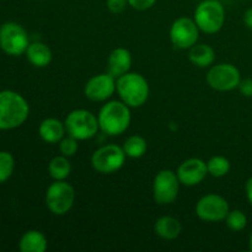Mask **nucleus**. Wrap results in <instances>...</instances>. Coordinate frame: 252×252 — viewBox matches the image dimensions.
Segmentation results:
<instances>
[{
  "mask_svg": "<svg viewBox=\"0 0 252 252\" xmlns=\"http://www.w3.org/2000/svg\"><path fill=\"white\" fill-rule=\"evenodd\" d=\"M217 58L216 51L212 46L197 42L189 49V59L193 65L198 68H211Z\"/></svg>",
  "mask_w": 252,
  "mask_h": 252,
  "instance_id": "6ab92c4d",
  "label": "nucleus"
},
{
  "mask_svg": "<svg viewBox=\"0 0 252 252\" xmlns=\"http://www.w3.org/2000/svg\"><path fill=\"white\" fill-rule=\"evenodd\" d=\"M180 184L186 187H194L202 184L207 176V161L199 158H189L179 165L176 170Z\"/></svg>",
  "mask_w": 252,
  "mask_h": 252,
  "instance_id": "4468645a",
  "label": "nucleus"
},
{
  "mask_svg": "<svg viewBox=\"0 0 252 252\" xmlns=\"http://www.w3.org/2000/svg\"><path fill=\"white\" fill-rule=\"evenodd\" d=\"M76 193L74 187L64 181H53L46 189L44 202L54 216H65L75 203Z\"/></svg>",
  "mask_w": 252,
  "mask_h": 252,
  "instance_id": "423d86ee",
  "label": "nucleus"
},
{
  "mask_svg": "<svg viewBox=\"0 0 252 252\" xmlns=\"http://www.w3.org/2000/svg\"><path fill=\"white\" fill-rule=\"evenodd\" d=\"M180 180L176 171L170 169L160 170L153 180V198L160 206L174 203L179 197Z\"/></svg>",
  "mask_w": 252,
  "mask_h": 252,
  "instance_id": "1a4fd4ad",
  "label": "nucleus"
},
{
  "mask_svg": "<svg viewBox=\"0 0 252 252\" xmlns=\"http://www.w3.org/2000/svg\"><path fill=\"white\" fill-rule=\"evenodd\" d=\"M207 84L213 90L228 93L238 89L241 81L240 70L231 63H219L212 65L206 75Z\"/></svg>",
  "mask_w": 252,
  "mask_h": 252,
  "instance_id": "9d476101",
  "label": "nucleus"
},
{
  "mask_svg": "<svg viewBox=\"0 0 252 252\" xmlns=\"http://www.w3.org/2000/svg\"><path fill=\"white\" fill-rule=\"evenodd\" d=\"M71 164L69 158L64 155H57L52 158L48 164V174L53 181H64L70 176Z\"/></svg>",
  "mask_w": 252,
  "mask_h": 252,
  "instance_id": "412c9836",
  "label": "nucleus"
},
{
  "mask_svg": "<svg viewBox=\"0 0 252 252\" xmlns=\"http://www.w3.org/2000/svg\"><path fill=\"white\" fill-rule=\"evenodd\" d=\"M65 134V125L58 118H44L38 126L39 138L48 144H57Z\"/></svg>",
  "mask_w": 252,
  "mask_h": 252,
  "instance_id": "dca6fc26",
  "label": "nucleus"
},
{
  "mask_svg": "<svg viewBox=\"0 0 252 252\" xmlns=\"http://www.w3.org/2000/svg\"><path fill=\"white\" fill-rule=\"evenodd\" d=\"M230 161H229L228 158L223 157V155H214L207 161L208 175H211L212 177H216V179L226 176L230 172Z\"/></svg>",
  "mask_w": 252,
  "mask_h": 252,
  "instance_id": "5701e85b",
  "label": "nucleus"
},
{
  "mask_svg": "<svg viewBox=\"0 0 252 252\" xmlns=\"http://www.w3.org/2000/svg\"><path fill=\"white\" fill-rule=\"evenodd\" d=\"M30 116V105L21 94L14 90L0 91V130L21 127Z\"/></svg>",
  "mask_w": 252,
  "mask_h": 252,
  "instance_id": "f257e3e1",
  "label": "nucleus"
},
{
  "mask_svg": "<svg viewBox=\"0 0 252 252\" xmlns=\"http://www.w3.org/2000/svg\"><path fill=\"white\" fill-rule=\"evenodd\" d=\"M116 81L108 71L91 76L84 86V95L94 102H106L115 95Z\"/></svg>",
  "mask_w": 252,
  "mask_h": 252,
  "instance_id": "ddd939ff",
  "label": "nucleus"
},
{
  "mask_svg": "<svg viewBox=\"0 0 252 252\" xmlns=\"http://www.w3.org/2000/svg\"><path fill=\"white\" fill-rule=\"evenodd\" d=\"M127 158L130 159H140L145 155L148 150V143L144 137L139 134H134L128 137L122 145Z\"/></svg>",
  "mask_w": 252,
  "mask_h": 252,
  "instance_id": "4be33fe9",
  "label": "nucleus"
},
{
  "mask_svg": "<svg viewBox=\"0 0 252 252\" xmlns=\"http://www.w3.org/2000/svg\"><path fill=\"white\" fill-rule=\"evenodd\" d=\"M225 7L219 0H202L193 14L199 31L207 34L218 33L225 25Z\"/></svg>",
  "mask_w": 252,
  "mask_h": 252,
  "instance_id": "20e7f679",
  "label": "nucleus"
},
{
  "mask_svg": "<svg viewBox=\"0 0 252 252\" xmlns=\"http://www.w3.org/2000/svg\"><path fill=\"white\" fill-rule=\"evenodd\" d=\"M26 58L36 68H46L53 59L51 48L43 42H32L29 44L26 52Z\"/></svg>",
  "mask_w": 252,
  "mask_h": 252,
  "instance_id": "a211bd4d",
  "label": "nucleus"
},
{
  "mask_svg": "<svg viewBox=\"0 0 252 252\" xmlns=\"http://www.w3.org/2000/svg\"><path fill=\"white\" fill-rule=\"evenodd\" d=\"M244 24L252 30V7H249L245 12H244Z\"/></svg>",
  "mask_w": 252,
  "mask_h": 252,
  "instance_id": "7c9ffc66",
  "label": "nucleus"
},
{
  "mask_svg": "<svg viewBox=\"0 0 252 252\" xmlns=\"http://www.w3.org/2000/svg\"><path fill=\"white\" fill-rule=\"evenodd\" d=\"M106 6L108 11L112 14H121L129 5H128V0H106Z\"/></svg>",
  "mask_w": 252,
  "mask_h": 252,
  "instance_id": "bb28decb",
  "label": "nucleus"
},
{
  "mask_svg": "<svg viewBox=\"0 0 252 252\" xmlns=\"http://www.w3.org/2000/svg\"><path fill=\"white\" fill-rule=\"evenodd\" d=\"M199 29L191 17L181 16L170 27V41L179 49H189L198 42Z\"/></svg>",
  "mask_w": 252,
  "mask_h": 252,
  "instance_id": "f8f14e48",
  "label": "nucleus"
},
{
  "mask_svg": "<svg viewBox=\"0 0 252 252\" xmlns=\"http://www.w3.org/2000/svg\"><path fill=\"white\" fill-rule=\"evenodd\" d=\"M64 125L66 134L71 135L79 142L93 139L100 130L97 116L84 108H76L69 112L64 120Z\"/></svg>",
  "mask_w": 252,
  "mask_h": 252,
  "instance_id": "39448f33",
  "label": "nucleus"
},
{
  "mask_svg": "<svg viewBox=\"0 0 252 252\" xmlns=\"http://www.w3.org/2000/svg\"><path fill=\"white\" fill-rule=\"evenodd\" d=\"M126 159L127 155L122 147L117 144H106L93 153L91 166L98 174H115L125 166Z\"/></svg>",
  "mask_w": 252,
  "mask_h": 252,
  "instance_id": "0eeeda50",
  "label": "nucleus"
},
{
  "mask_svg": "<svg viewBox=\"0 0 252 252\" xmlns=\"http://www.w3.org/2000/svg\"><path fill=\"white\" fill-rule=\"evenodd\" d=\"M238 89L243 96H245V97H252V79H241Z\"/></svg>",
  "mask_w": 252,
  "mask_h": 252,
  "instance_id": "c85d7f7f",
  "label": "nucleus"
},
{
  "mask_svg": "<svg viewBox=\"0 0 252 252\" xmlns=\"http://www.w3.org/2000/svg\"><path fill=\"white\" fill-rule=\"evenodd\" d=\"M245 194H246V198H248L249 203L251 204L252 207V176H250L248 179L245 184Z\"/></svg>",
  "mask_w": 252,
  "mask_h": 252,
  "instance_id": "c756f323",
  "label": "nucleus"
},
{
  "mask_svg": "<svg viewBox=\"0 0 252 252\" xmlns=\"http://www.w3.org/2000/svg\"><path fill=\"white\" fill-rule=\"evenodd\" d=\"M58 145L61 154L66 158L74 157L79 150V140L69 134L64 135L61 142L58 143Z\"/></svg>",
  "mask_w": 252,
  "mask_h": 252,
  "instance_id": "a878e982",
  "label": "nucleus"
},
{
  "mask_svg": "<svg viewBox=\"0 0 252 252\" xmlns=\"http://www.w3.org/2000/svg\"><path fill=\"white\" fill-rule=\"evenodd\" d=\"M15 170L14 155L10 152H0V184L6 182L12 176Z\"/></svg>",
  "mask_w": 252,
  "mask_h": 252,
  "instance_id": "b1692460",
  "label": "nucleus"
},
{
  "mask_svg": "<svg viewBox=\"0 0 252 252\" xmlns=\"http://www.w3.org/2000/svg\"><path fill=\"white\" fill-rule=\"evenodd\" d=\"M132 63V53L125 47H117L108 56L107 71L117 79L130 71Z\"/></svg>",
  "mask_w": 252,
  "mask_h": 252,
  "instance_id": "2eb2a0df",
  "label": "nucleus"
},
{
  "mask_svg": "<svg viewBox=\"0 0 252 252\" xmlns=\"http://www.w3.org/2000/svg\"><path fill=\"white\" fill-rule=\"evenodd\" d=\"M30 43L29 33L19 22L9 21L0 26V48L7 56H22Z\"/></svg>",
  "mask_w": 252,
  "mask_h": 252,
  "instance_id": "6e6552de",
  "label": "nucleus"
},
{
  "mask_svg": "<svg viewBox=\"0 0 252 252\" xmlns=\"http://www.w3.org/2000/svg\"><path fill=\"white\" fill-rule=\"evenodd\" d=\"M48 248V241L42 231L32 229L26 231L19 241V250L21 252H44Z\"/></svg>",
  "mask_w": 252,
  "mask_h": 252,
  "instance_id": "aec40b11",
  "label": "nucleus"
},
{
  "mask_svg": "<svg viewBox=\"0 0 252 252\" xmlns=\"http://www.w3.org/2000/svg\"><path fill=\"white\" fill-rule=\"evenodd\" d=\"M182 224L179 219L171 216H162L154 223V233L162 240L171 241L181 235Z\"/></svg>",
  "mask_w": 252,
  "mask_h": 252,
  "instance_id": "f3484780",
  "label": "nucleus"
},
{
  "mask_svg": "<svg viewBox=\"0 0 252 252\" xmlns=\"http://www.w3.org/2000/svg\"><path fill=\"white\" fill-rule=\"evenodd\" d=\"M196 216L206 223H219L225 220L230 212L228 201L217 193L204 194L196 203Z\"/></svg>",
  "mask_w": 252,
  "mask_h": 252,
  "instance_id": "9b49d317",
  "label": "nucleus"
},
{
  "mask_svg": "<svg viewBox=\"0 0 252 252\" xmlns=\"http://www.w3.org/2000/svg\"><path fill=\"white\" fill-rule=\"evenodd\" d=\"M225 224L230 230L241 231L248 226V217L240 209H233L226 216Z\"/></svg>",
  "mask_w": 252,
  "mask_h": 252,
  "instance_id": "393cba45",
  "label": "nucleus"
},
{
  "mask_svg": "<svg viewBox=\"0 0 252 252\" xmlns=\"http://www.w3.org/2000/svg\"><path fill=\"white\" fill-rule=\"evenodd\" d=\"M116 93L120 96V100L130 108L142 107L149 98V83L140 73L128 71L125 75L117 78Z\"/></svg>",
  "mask_w": 252,
  "mask_h": 252,
  "instance_id": "7ed1b4c3",
  "label": "nucleus"
},
{
  "mask_svg": "<svg viewBox=\"0 0 252 252\" xmlns=\"http://www.w3.org/2000/svg\"><path fill=\"white\" fill-rule=\"evenodd\" d=\"M97 120L103 134L117 137L129 128L132 121L130 107L122 100H108L98 111Z\"/></svg>",
  "mask_w": 252,
  "mask_h": 252,
  "instance_id": "f03ea898",
  "label": "nucleus"
},
{
  "mask_svg": "<svg viewBox=\"0 0 252 252\" xmlns=\"http://www.w3.org/2000/svg\"><path fill=\"white\" fill-rule=\"evenodd\" d=\"M249 246H250V250L252 251V233L250 235V240H249Z\"/></svg>",
  "mask_w": 252,
  "mask_h": 252,
  "instance_id": "2f4dec72",
  "label": "nucleus"
},
{
  "mask_svg": "<svg viewBox=\"0 0 252 252\" xmlns=\"http://www.w3.org/2000/svg\"><path fill=\"white\" fill-rule=\"evenodd\" d=\"M157 1L158 0H128V5L138 11H145V10L152 9L157 4Z\"/></svg>",
  "mask_w": 252,
  "mask_h": 252,
  "instance_id": "cd10ccee",
  "label": "nucleus"
}]
</instances>
